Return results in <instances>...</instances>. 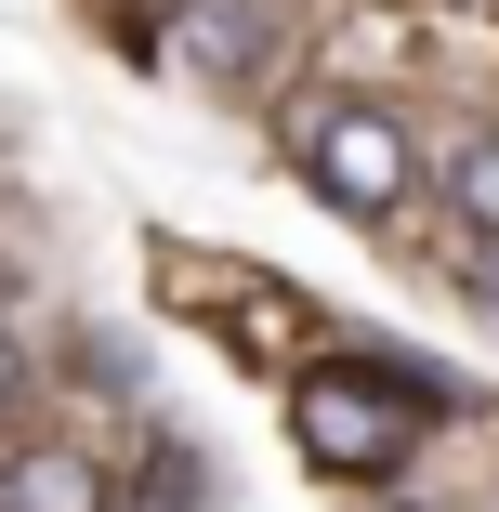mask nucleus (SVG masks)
<instances>
[{
	"label": "nucleus",
	"instance_id": "nucleus-1",
	"mask_svg": "<svg viewBox=\"0 0 499 512\" xmlns=\"http://www.w3.org/2000/svg\"><path fill=\"white\" fill-rule=\"evenodd\" d=\"M289 434H303V460H316V473H342V486H381L394 460L421 447V381L329 355V368H303V381H289Z\"/></svg>",
	"mask_w": 499,
	"mask_h": 512
},
{
	"label": "nucleus",
	"instance_id": "nucleus-2",
	"mask_svg": "<svg viewBox=\"0 0 499 512\" xmlns=\"http://www.w3.org/2000/svg\"><path fill=\"white\" fill-rule=\"evenodd\" d=\"M289 158H303V184L329 197V211H355V224H381V211H408V119L394 106H368V92H342V106H303L289 119Z\"/></svg>",
	"mask_w": 499,
	"mask_h": 512
},
{
	"label": "nucleus",
	"instance_id": "nucleus-3",
	"mask_svg": "<svg viewBox=\"0 0 499 512\" xmlns=\"http://www.w3.org/2000/svg\"><path fill=\"white\" fill-rule=\"evenodd\" d=\"M276 53H289V0H184V66L197 79L250 92Z\"/></svg>",
	"mask_w": 499,
	"mask_h": 512
},
{
	"label": "nucleus",
	"instance_id": "nucleus-4",
	"mask_svg": "<svg viewBox=\"0 0 499 512\" xmlns=\"http://www.w3.org/2000/svg\"><path fill=\"white\" fill-rule=\"evenodd\" d=\"M0 512H119V486L92 447H14L0 460Z\"/></svg>",
	"mask_w": 499,
	"mask_h": 512
},
{
	"label": "nucleus",
	"instance_id": "nucleus-5",
	"mask_svg": "<svg viewBox=\"0 0 499 512\" xmlns=\"http://www.w3.org/2000/svg\"><path fill=\"white\" fill-rule=\"evenodd\" d=\"M447 211H460L473 250H499V119H473V132L447 145Z\"/></svg>",
	"mask_w": 499,
	"mask_h": 512
},
{
	"label": "nucleus",
	"instance_id": "nucleus-6",
	"mask_svg": "<svg viewBox=\"0 0 499 512\" xmlns=\"http://www.w3.org/2000/svg\"><path fill=\"white\" fill-rule=\"evenodd\" d=\"M224 302H237V355H289V329H303V302L289 289H263V276H211Z\"/></svg>",
	"mask_w": 499,
	"mask_h": 512
},
{
	"label": "nucleus",
	"instance_id": "nucleus-7",
	"mask_svg": "<svg viewBox=\"0 0 499 512\" xmlns=\"http://www.w3.org/2000/svg\"><path fill=\"white\" fill-rule=\"evenodd\" d=\"M0 407H27V355L14 342H0Z\"/></svg>",
	"mask_w": 499,
	"mask_h": 512
},
{
	"label": "nucleus",
	"instance_id": "nucleus-8",
	"mask_svg": "<svg viewBox=\"0 0 499 512\" xmlns=\"http://www.w3.org/2000/svg\"><path fill=\"white\" fill-rule=\"evenodd\" d=\"M473 14H499V0H473Z\"/></svg>",
	"mask_w": 499,
	"mask_h": 512
}]
</instances>
